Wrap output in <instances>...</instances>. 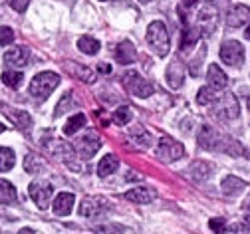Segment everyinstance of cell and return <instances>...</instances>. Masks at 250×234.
<instances>
[{
  "instance_id": "obj_1",
  "label": "cell",
  "mask_w": 250,
  "mask_h": 234,
  "mask_svg": "<svg viewBox=\"0 0 250 234\" xmlns=\"http://www.w3.org/2000/svg\"><path fill=\"white\" fill-rule=\"evenodd\" d=\"M199 145L203 149H208V151H223L227 155H232V157H240V155H246V149L232 137L225 135V133H218L216 129H212L210 125H203L201 131H199Z\"/></svg>"
},
{
  "instance_id": "obj_2",
  "label": "cell",
  "mask_w": 250,
  "mask_h": 234,
  "mask_svg": "<svg viewBox=\"0 0 250 234\" xmlns=\"http://www.w3.org/2000/svg\"><path fill=\"white\" fill-rule=\"evenodd\" d=\"M145 40L149 44V48L157 54L159 58H165L171 50L169 46V32H167V26L163 20H155L147 26V34H145Z\"/></svg>"
},
{
  "instance_id": "obj_3",
  "label": "cell",
  "mask_w": 250,
  "mask_h": 234,
  "mask_svg": "<svg viewBox=\"0 0 250 234\" xmlns=\"http://www.w3.org/2000/svg\"><path fill=\"white\" fill-rule=\"evenodd\" d=\"M60 85V76L56 72H42L38 76L32 78L30 82V87H28V93L32 99H36L38 104H42L44 99L50 97V93Z\"/></svg>"
},
{
  "instance_id": "obj_4",
  "label": "cell",
  "mask_w": 250,
  "mask_h": 234,
  "mask_svg": "<svg viewBox=\"0 0 250 234\" xmlns=\"http://www.w3.org/2000/svg\"><path fill=\"white\" fill-rule=\"evenodd\" d=\"M100 147H102V141H100V137L93 131H85L83 135H80L72 143V149H74L78 159H91L93 155L100 151Z\"/></svg>"
},
{
  "instance_id": "obj_5",
  "label": "cell",
  "mask_w": 250,
  "mask_h": 234,
  "mask_svg": "<svg viewBox=\"0 0 250 234\" xmlns=\"http://www.w3.org/2000/svg\"><path fill=\"white\" fill-rule=\"evenodd\" d=\"M212 107H214L216 117H221L225 121H232V119L238 117V102H236L234 93H230V91L218 93V97H216V102L212 104Z\"/></svg>"
},
{
  "instance_id": "obj_6",
  "label": "cell",
  "mask_w": 250,
  "mask_h": 234,
  "mask_svg": "<svg viewBox=\"0 0 250 234\" xmlns=\"http://www.w3.org/2000/svg\"><path fill=\"white\" fill-rule=\"evenodd\" d=\"M109 211V200L105 196H100V194H89L85 196L82 203H80V209L78 213L85 218H93V216H100L104 213Z\"/></svg>"
},
{
  "instance_id": "obj_7",
  "label": "cell",
  "mask_w": 250,
  "mask_h": 234,
  "mask_svg": "<svg viewBox=\"0 0 250 234\" xmlns=\"http://www.w3.org/2000/svg\"><path fill=\"white\" fill-rule=\"evenodd\" d=\"M123 84L127 87V91L135 97H149L153 93V85L145 78H141V74H137L135 70L123 74Z\"/></svg>"
},
{
  "instance_id": "obj_8",
  "label": "cell",
  "mask_w": 250,
  "mask_h": 234,
  "mask_svg": "<svg viewBox=\"0 0 250 234\" xmlns=\"http://www.w3.org/2000/svg\"><path fill=\"white\" fill-rule=\"evenodd\" d=\"M28 192H30V198L34 200L38 209H48L50 198H52V194H54V187H52L48 181L38 179V181H32V183H30Z\"/></svg>"
},
{
  "instance_id": "obj_9",
  "label": "cell",
  "mask_w": 250,
  "mask_h": 234,
  "mask_svg": "<svg viewBox=\"0 0 250 234\" xmlns=\"http://www.w3.org/2000/svg\"><path fill=\"white\" fill-rule=\"evenodd\" d=\"M183 155H185V147L179 141H175L171 137H161L159 139V145H157V157H159V161L173 163V161L181 159Z\"/></svg>"
},
{
  "instance_id": "obj_10",
  "label": "cell",
  "mask_w": 250,
  "mask_h": 234,
  "mask_svg": "<svg viewBox=\"0 0 250 234\" xmlns=\"http://www.w3.org/2000/svg\"><path fill=\"white\" fill-rule=\"evenodd\" d=\"M221 60L227 64V65H242L244 62V46L238 42V40H227L221 48Z\"/></svg>"
},
{
  "instance_id": "obj_11",
  "label": "cell",
  "mask_w": 250,
  "mask_h": 234,
  "mask_svg": "<svg viewBox=\"0 0 250 234\" xmlns=\"http://www.w3.org/2000/svg\"><path fill=\"white\" fill-rule=\"evenodd\" d=\"M197 22H199V28H201V34L210 36L216 30V24H218V10L212 4L203 6L199 16H197Z\"/></svg>"
},
{
  "instance_id": "obj_12",
  "label": "cell",
  "mask_w": 250,
  "mask_h": 234,
  "mask_svg": "<svg viewBox=\"0 0 250 234\" xmlns=\"http://www.w3.org/2000/svg\"><path fill=\"white\" fill-rule=\"evenodd\" d=\"M125 198L133 205H149L157 198V191L151 187H137V189H131L125 192Z\"/></svg>"
},
{
  "instance_id": "obj_13",
  "label": "cell",
  "mask_w": 250,
  "mask_h": 234,
  "mask_svg": "<svg viewBox=\"0 0 250 234\" xmlns=\"http://www.w3.org/2000/svg\"><path fill=\"white\" fill-rule=\"evenodd\" d=\"M30 62V48L26 46H14L4 54V64L12 68H24Z\"/></svg>"
},
{
  "instance_id": "obj_14",
  "label": "cell",
  "mask_w": 250,
  "mask_h": 234,
  "mask_svg": "<svg viewBox=\"0 0 250 234\" xmlns=\"http://www.w3.org/2000/svg\"><path fill=\"white\" fill-rule=\"evenodd\" d=\"M2 107V113L20 129V131H26L30 125H32V115H30L28 111H24V109H12V107H8V106H0Z\"/></svg>"
},
{
  "instance_id": "obj_15",
  "label": "cell",
  "mask_w": 250,
  "mask_h": 234,
  "mask_svg": "<svg viewBox=\"0 0 250 234\" xmlns=\"http://www.w3.org/2000/svg\"><path fill=\"white\" fill-rule=\"evenodd\" d=\"M250 20V8L244 4H234L227 14V26L229 28H240Z\"/></svg>"
},
{
  "instance_id": "obj_16",
  "label": "cell",
  "mask_w": 250,
  "mask_h": 234,
  "mask_svg": "<svg viewBox=\"0 0 250 234\" xmlns=\"http://www.w3.org/2000/svg\"><path fill=\"white\" fill-rule=\"evenodd\" d=\"M64 70H66L72 78L82 80L83 84H93V82L98 80V76L93 74L89 68H85V65H80V64H76V62H64Z\"/></svg>"
},
{
  "instance_id": "obj_17",
  "label": "cell",
  "mask_w": 250,
  "mask_h": 234,
  "mask_svg": "<svg viewBox=\"0 0 250 234\" xmlns=\"http://www.w3.org/2000/svg\"><path fill=\"white\" fill-rule=\"evenodd\" d=\"M74 203H76V198H74L72 192H60L56 196V200L52 203V211L58 216H68L74 209Z\"/></svg>"
},
{
  "instance_id": "obj_18",
  "label": "cell",
  "mask_w": 250,
  "mask_h": 234,
  "mask_svg": "<svg viewBox=\"0 0 250 234\" xmlns=\"http://www.w3.org/2000/svg\"><path fill=\"white\" fill-rule=\"evenodd\" d=\"M207 80H208V87H212L214 91H223V89L229 85V76H227L221 68H218L216 64H210V65H208Z\"/></svg>"
},
{
  "instance_id": "obj_19",
  "label": "cell",
  "mask_w": 250,
  "mask_h": 234,
  "mask_svg": "<svg viewBox=\"0 0 250 234\" xmlns=\"http://www.w3.org/2000/svg\"><path fill=\"white\" fill-rule=\"evenodd\" d=\"M115 62L123 64V65H127V64H133L135 58H137V52H135V46L129 42V40H123L119 42V46L115 48Z\"/></svg>"
},
{
  "instance_id": "obj_20",
  "label": "cell",
  "mask_w": 250,
  "mask_h": 234,
  "mask_svg": "<svg viewBox=\"0 0 250 234\" xmlns=\"http://www.w3.org/2000/svg\"><path fill=\"white\" fill-rule=\"evenodd\" d=\"M183 82H185V65L179 60H175L167 68V84H169V87L179 89L183 85Z\"/></svg>"
},
{
  "instance_id": "obj_21",
  "label": "cell",
  "mask_w": 250,
  "mask_h": 234,
  "mask_svg": "<svg viewBox=\"0 0 250 234\" xmlns=\"http://www.w3.org/2000/svg\"><path fill=\"white\" fill-rule=\"evenodd\" d=\"M212 171V165L207 161H193L187 169V175H189L193 181H205L207 177H210Z\"/></svg>"
},
{
  "instance_id": "obj_22",
  "label": "cell",
  "mask_w": 250,
  "mask_h": 234,
  "mask_svg": "<svg viewBox=\"0 0 250 234\" xmlns=\"http://www.w3.org/2000/svg\"><path fill=\"white\" fill-rule=\"evenodd\" d=\"M127 135H129V139H131V141H133L137 147H141V149H147V147H151V143H153L151 133H149L147 129H143L141 125L131 127Z\"/></svg>"
},
{
  "instance_id": "obj_23",
  "label": "cell",
  "mask_w": 250,
  "mask_h": 234,
  "mask_svg": "<svg viewBox=\"0 0 250 234\" xmlns=\"http://www.w3.org/2000/svg\"><path fill=\"white\" fill-rule=\"evenodd\" d=\"M119 169V159L113 153H107L105 157H102V161L98 163V175L100 177H109L111 173H115Z\"/></svg>"
},
{
  "instance_id": "obj_24",
  "label": "cell",
  "mask_w": 250,
  "mask_h": 234,
  "mask_svg": "<svg viewBox=\"0 0 250 234\" xmlns=\"http://www.w3.org/2000/svg\"><path fill=\"white\" fill-rule=\"evenodd\" d=\"M221 187H223V192H225V194L234 196V194H238V192H242V191L246 189V183H244L242 179L234 177V175H227V177L223 179Z\"/></svg>"
},
{
  "instance_id": "obj_25",
  "label": "cell",
  "mask_w": 250,
  "mask_h": 234,
  "mask_svg": "<svg viewBox=\"0 0 250 234\" xmlns=\"http://www.w3.org/2000/svg\"><path fill=\"white\" fill-rule=\"evenodd\" d=\"M16 198H18V192H16L14 185L0 179V205H12V203H16Z\"/></svg>"
},
{
  "instance_id": "obj_26",
  "label": "cell",
  "mask_w": 250,
  "mask_h": 234,
  "mask_svg": "<svg viewBox=\"0 0 250 234\" xmlns=\"http://www.w3.org/2000/svg\"><path fill=\"white\" fill-rule=\"evenodd\" d=\"M85 121H87V119H85L83 113H76V115H72V117L66 121V125H64V135H76L80 129H83Z\"/></svg>"
},
{
  "instance_id": "obj_27",
  "label": "cell",
  "mask_w": 250,
  "mask_h": 234,
  "mask_svg": "<svg viewBox=\"0 0 250 234\" xmlns=\"http://www.w3.org/2000/svg\"><path fill=\"white\" fill-rule=\"evenodd\" d=\"M78 48H80V52H83L87 56H96L100 52V42L91 36H82L78 40Z\"/></svg>"
},
{
  "instance_id": "obj_28",
  "label": "cell",
  "mask_w": 250,
  "mask_h": 234,
  "mask_svg": "<svg viewBox=\"0 0 250 234\" xmlns=\"http://www.w3.org/2000/svg\"><path fill=\"white\" fill-rule=\"evenodd\" d=\"M16 163V157H14V151L8 149V147H0V173H6L10 171Z\"/></svg>"
},
{
  "instance_id": "obj_29",
  "label": "cell",
  "mask_w": 250,
  "mask_h": 234,
  "mask_svg": "<svg viewBox=\"0 0 250 234\" xmlns=\"http://www.w3.org/2000/svg\"><path fill=\"white\" fill-rule=\"evenodd\" d=\"M91 230L96 234H123L125 226L117 224V222H105V224H93Z\"/></svg>"
},
{
  "instance_id": "obj_30",
  "label": "cell",
  "mask_w": 250,
  "mask_h": 234,
  "mask_svg": "<svg viewBox=\"0 0 250 234\" xmlns=\"http://www.w3.org/2000/svg\"><path fill=\"white\" fill-rule=\"evenodd\" d=\"M216 97H218V93L212 89V87H201L199 89V95H197V102L201 104V106H212L214 102H216Z\"/></svg>"
},
{
  "instance_id": "obj_31",
  "label": "cell",
  "mask_w": 250,
  "mask_h": 234,
  "mask_svg": "<svg viewBox=\"0 0 250 234\" xmlns=\"http://www.w3.org/2000/svg\"><path fill=\"white\" fill-rule=\"evenodd\" d=\"M111 121L117 123V125H127L131 121V109L127 106H121L119 109H115L111 113Z\"/></svg>"
},
{
  "instance_id": "obj_32",
  "label": "cell",
  "mask_w": 250,
  "mask_h": 234,
  "mask_svg": "<svg viewBox=\"0 0 250 234\" xmlns=\"http://www.w3.org/2000/svg\"><path fill=\"white\" fill-rule=\"evenodd\" d=\"M199 36H201V32H199L197 28H189V26H185V30H183V42H181V46H183V48H189V46L197 44Z\"/></svg>"
},
{
  "instance_id": "obj_33",
  "label": "cell",
  "mask_w": 250,
  "mask_h": 234,
  "mask_svg": "<svg viewBox=\"0 0 250 234\" xmlns=\"http://www.w3.org/2000/svg\"><path fill=\"white\" fill-rule=\"evenodd\" d=\"M22 74L20 72H4L2 74V78H0V80H2V84H6L8 87H12V89H16V87H20V84H22Z\"/></svg>"
},
{
  "instance_id": "obj_34",
  "label": "cell",
  "mask_w": 250,
  "mask_h": 234,
  "mask_svg": "<svg viewBox=\"0 0 250 234\" xmlns=\"http://www.w3.org/2000/svg\"><path fill=\"white\" fill-rule=\"evenodd\" d=\"M221 234H250V226L248 224H242V222H236V224L227 226Z\"/></svg>"
},
{
  "instance_id": "obj_35",
  "label": "cell",
  "mask_w": 250,
  "mask_h": 234,
  "mask_svg": "<svg viewBox=\"0 0 250 234\" xmlns=\"http://www.w3.org/2000/svg\"><path fill=\"white\" fill-rule=\"evenodd\" d=\"M70 106H72V93H64V97L60 99V104H58V107H56V117H60L62 113H66L68 109H70Z\"/></svg>"
},
{
  "instance_id": "obj_36",
  "label": "cell",
  "mask_w": 250,
  "mask_h": 234,
  "mask_svg": "<svg viewBox=\"0 0 250 234\" xmlns=\"http://www.w3.org/2000/svg\"><path fill=\"white\" fill-rule=\"evenodd\" d=\"M14 42V32L12 28L4 26V28H0V46H10Z\"/></svg>"
},
{
  "instance_id": "obj_37",
  "label": "cell",
  "mask_w": 250,
  "mask_h": 234,
  "mask_svg": "<svg viewBox=\"0 0 250 234\" xmlns=\"http://www.w3.org/2000/svg\"><path fill=\"white\" fill-rule=\"evenodd\" d=\"M10 2V6L16 10V12H26V8H28V4H30V0H8Z\"/></svg>"
},
{
  "instance_id": "obj_38",
  "label": "cell",
  "mask_w": 250,
  "mask_h": 234,
  "mask_svg": "<svg viewBox=\"0 0 250 234\" xmlns=\"http://www.w3.org/2000/svg\"><path fill=\"white\" fill-rule=\"evenodd\" d=\"M210 228H212L216 234H221V232L227 228V222H225V218H212V220H210Z\"/></svg>"
},
{
  "instance_id": "obj_39",
  "label": "cell",
  "mask_w": 250,
  "mask_h": 234,
  "mask_svg": "<svg viewBox=\"0 0 250 234\" xmlns=\"http://www.w3.org/2000/svg\"><path fill=\"white\" fill-rule=\"evenodd\" d=\"M242 209H244V218H246V222H244V224H248V226H250V196L244 200V207H242Z\"/></svg>"
},
{
  "instance_id": "obj_40",
  "label": "cell",
  "mask_w": 250,
  "mask_h": 234,
  "mask_svg": "<svg viewBox=\"0 0 250 234\" xmlns=\"http://www.w3.org/2000/svg\"><path fill=\"white\" fill-rule=\"evenodd\" d=\"M181 4L187 6V8H193V6L197 4V0H181Z\"/></svg>"
},
{
  "instance_id": "obj_41",
  "label": "cell",
  "mask_w": 250,
  "mask_h": 234,
  "mask_svg": "<svg viewBox=\"0 0 250 234\" xmlns=\"http://www.w3.org/2000/svg\"><path fill=\"white\" fill-rule=\"evenodd\" d=\"M18 234H40V232H36V230H32V228H22Z\"/></svg>"
},
{
  "instance_id": "obj_42",
  "label": "cell",
  "mask_w": 250,
  "mask_h": 234,
  "mask_svg": "<svg viewBox=\"0 0 250 234\" xmlns=\"http://www.w3.org/2000/svg\"><path fill=\"white\" fill-rule=\"evenodd\" d=\"M100 72H111V68H109L107 64H102V65H100Z\"/></svg>"
},
{
  "instance_id": "obj_43",
  "label": "cell",
  "mask_w": 250,
  "mask_h": 234,
  "mask_svg": "<svg viewBox=\"0 0 250 234\" xmlns=\"http://www.w3.org/2000/svg\"><path fill=\"white\" fill-rule=\"evenodd\" d=\"M244 38L250 40V24H248V28H246V32H244Z\"/></svg>"
},
{
  "instance_id": "obj_44",
  "label": "cell",
  "mask_w": 250,
  "mask_h": 234,
  "mask_svg": "<svg viewBox=\"0 0 250 234\" xmlns=\"http://www.w3.org/2000/svg\"><path fill=\"white\" fill-rule=\"evenodd\" d=\"M4 129H6V127H4V125H2V123H0V133H2V131H4Z\"/></svg>"
},
{
  "instance_id": "obj_45",
  "label": "cell",
  "mask_w": 250,
  "mask_h": 234,
  "mask_svg": "<svg viewBox=\"0 0 250 234\" xmlns=\"http://www.w3.org/2000/svg\"><path fill=\"white\" fill-rule=\"evenodd\" d=\"M141 2H151V0H141Z\"/></svg>"
},
{
  "instance_id": "obj_46",
  "label": "cell",
  "mask_w": 250,
  "mask_h": 234,
  "mask_svg": "<svg viewBox=\"0 0 250 234\" xmlns=\"http://www.w3.org/2000/svg\"><path fill=\"white\" fill-rule=\"evenodd\" d=\"M102 2H107V0H102Z\"/></svg>"
},
{
  "instance_id": "obj_47",
  "label": "cell",
  "mask_w": 250,
  "mask_h": 234,
  "mask_svg": "<svg viewBox=\"0 0 250 234\" xmlns=\"http://www.w3.org/2000/svg\"><path fill=\"white\" fill-rule=\"evenodd\" d=\"M0 234H2V232H0Z\"/></svg>"
}]
</instances>
